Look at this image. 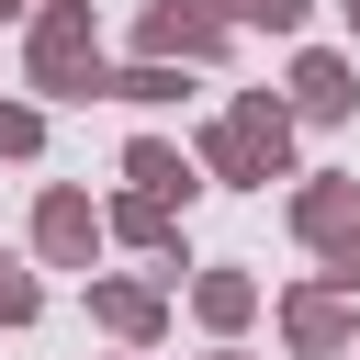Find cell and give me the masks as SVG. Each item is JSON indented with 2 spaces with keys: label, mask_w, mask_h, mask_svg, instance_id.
<instances>
[{
  "label": "cell",
  "mask_w": 360,
  "mask_h": 360,
  "mask_svg": "<svg viewBox=\"0 0 360 360\" xmlns=\"http://www.w3.org/2000/svg\"><path fill=\"white\" fill-rule=\"evenodd\" d=\"M191 158H202L214 191H270V180H292V101H281V90H236V101L191 135Z\"/></svg>",
  "instance_id": "1"
},
{
  "label": "cell",
  "mask_w": 360,
  "mask_h": 360,
  "mask_svg": "<svg viewBox=\"0 0 360 360\" xmlns=\"http://www.w3.org/2000/svg\"><path fill=\"white\" fill-rule=\"evenodd\" d=\"M22 90H34V101H112V68H101V11H90V0H34V34H22Z\"/></svg>",
  "instance_id": "2"
},
{
  "label": "cell",
  "mask_w": 360,
  "mask_h": 360,
  "mask_svg": "<svg viewBox=\"0 0 360 360\" xmlns=\"http://www.w3.org/2000/svg\"><path fill=\"white\" fill-rule=\"evenodd\" d=\"M101 248H112L101 202H90L79 180H45V191H34V259H45V270H79V281H90V259H101Z\"/></svg>",
  "instance_id": "3"
},
{
  "label": "cell",
  "mask_w": 360,
  "mask_h": 360,
  "mask_svg": "<svg viewBox=\"0 0 360 360\" xmlns=\"http://www.w3.org/2000/svg\"><path fill=\"white\" fill-rule=\"evenodd\" d=\"M236 34V0H146L135 22V56H180V68H214Z\"/></svg>",
  "instance_id": "4"
},
{
  "label": "cell",
  "mask_w": 360,
  "mask_h": 360,
  "mask_svg": "<svg viewBox=\"0 0 360 360\" xmlns=\"http://www.w3.org/2000/svg\"><path fill=\"white\" fill-rule=\"evenodd\" d=\"M281 349H292V360H349V349H360V315H349V292H338L326 270L281 292Z\"/></svg>",
  "instance_id": "5"
},
{
  "label": "cell",
  "mask_w": 360,
  "mask_h": 360,
  "mask_svg": "<svg viewBox=\"0 0 360 360\" xmlns=\"http://www.w3.org/2000/svg\"><path fill=\"white\" fill-rule=\"evenodd\" d=\"M90 326L112 349H158L169 338V281H124V270H90Z\"/></svg>",
  "instance_id": "6"
},
{
  "label": "cell",
  "mask_w": 360,
  "mask_h": 360,
  "mask_svg": "<svg viewBox=\"0 0 360 360\" xmlns=\"http://www.w3.org/2000/svg\"><path fill=\"white\" fill-rule=\"evenodd\" d=\"M281 101H292V124H349V112H360V68H349L338 45H304Z\"/></svg>",
  "instance_id": "7"
},
{
  "label": "cell",
  "mask_w": 360,
  "mask_h": 360,
  "mask_svg": "<svg viewBox=\"0 0 360 360\" xmlns=\"http://www.w3.org/2000/svg\"><path fill=\"white\" fill-rule=\"evenodd\" d=\"M360 225V169H315V180H292V236L326 259L338 236Z\"/></svg>",
  "instance_id": "8"
},
{
  "label": "cell",
  "mask_w": 360,
  "mask_h": 360,
  "mask_svg": "<svg viewBox=\"0 0 360 360\" xmlns=\"http://www.w3.org/2000/svg\"><path fill=\"white\" fill-rule=\"evenodd\" d=\"M124 180H135V191H158V202H180V214L214 191V180H202V158H191V146H169V135H135V146H124Z\"/></svg>",
  "instance_id": "9"
},
{
  "label": "cell",
  "mask_w": 360,
  "mask_h": 360,
  "mask_svg": "<svg viewBox=\"0 0 360 360\" xmlns=\"http://www.w3.org/2000/svg\"><path fill=\"white\" fill-rule=\"evenodd\" d=\"M101 225H112V248H146V259H180V202H158V191H112L101 202Z\"/></svg>",
  "instance_id": "10"
},
{
  "label": "cell",
  "mask_w": 360,
  "mask_h": 360,
  "mask_svg": "<svg viewBox=\"0 0 360 360\" xmlns=\"http://www.w3.org/2000/svg\"><path fill=\"white\" fill-rule=\"evenodd\" d=\"M270 292H259V270H236V259H214V270H191V315L214 326V338H236L248 315H259Z\"/></svg>",
  "instance_id": "11"
},
{
  "label": "cell",
  "mask_w": 360,
  "mask_h": 360,
  "mask_svg": "<svg viewBox=\"0 0 360 360\" xmlns=\"http://www.w3.org/2000/svg\"><path fill=\"white\" fill-rule=\"evenodd\" d=\"M180 90H191L180 56H135V68H112V101H135V112H169Z\"/></svg>",
  "instance_id": "12"
},
{
  "label": "cell",
  "mask_w": 360,
  "mask_h": 360,
  "mask_svg": "<svg viewBox=\"0 0 360 360\" xmlns=\"http://www.w3.org/2000/svg\"><path fill=\"white\" fill-rule=\"evenodd\" d=\"M0 158H11V169L45 158V112H34V101H0Z\"/></svg>",
  "instance_id": "13"
},
{
  "label": "cell",
  "mask_w": 360,
  "mask_h": 360,
  "mask_svg": "<svg viewBox=\"0 0 360 360\" xmlns=\"http://www.w3.org/2000/svg\"><path fill=\"white\" fill-rule=\"evenodd\" d=\"M34 315H45V281L22 259H0V326H34Z\"/></svg>",
  "instance_id": "14"
},
{
  "label": "cell",
  "mask_w": 360,
  "mask_h": 360,
  "mask_svg": "<svg viewBox=\"0 0 360 360\" xmlns=\"http://www.w3.org/2000/svg\"><path fill=\"white\" fill-rule=\"evenodd\" d=\"M236 22H259V34H304L315 0H236Z\"/></svg>",
  "instance_id": "15"
},
{
  "label": "cell",
  "mask_w": 360,
  "mask_h": 360,
  "mask_svg": "<svg viewBox=\"0 0 360 360\" xmlns=\"http://www.w3.org/2000/svg\"><path fill=\"white\" fill-rule=\"evenodd\" d=\"M326 281H338V292H360V225H349V236L326 248Z\"/></svg>",
  "instance_id": "16"
},
{
  "label": "cell",
  "mask_w": 360,
  "mask_h": 360,
  "mask_svg": "<svg viewBox=\"0 0 360 360\" xmlns=\"http://www.w3.org/2000/svg\"><path fill=\"white\" fill-rule=\"evenodd\" d=\"M202 360H248V349H236V338H225V349H202Z\"/></svg>",
  "instance_id": "17"
},
{
  "label": "cell",
  "mask_w": 360,
  "mask_h": 360,
  "mask_svg": "<svg viewBox=\"0 0 360 360\" xmlns=\"http://www.w3.org/2000/svg\"><path fill=\"white\" fill-rule=\"evenodd\" d=\"M338 11H349V34H360V0H338Z\"/></svg>",
  "instance_id": "18"
},
{
  "label": "cell",
  "mask_w": 360,
  "mask_h": 360,
  "mask_svg": "<svg viewBox=\"0 0 360 360\" xmlns=\"http://www.w3.org/2000/svg\"><path fill=\"white\" fill-rule=\"evenodd\" d=\"M0 11H34V0H0Z\"/></svg>",
  "instance_id": "19"
},
{
  "label": "cell",
  "mask_w": 360,
  "mask_h": 360,
  "mask_svg": "<svg viewBox=\"0 0 360 360\" xmlns=\"http://www.w3.org/2000/svg\"><path fill=\"white\" fill-rule=\"evenodd\" d=\"M124 360H146V349H124Z\"/></svg>",
  "instance_id": "20"
},
{
  "label": "cell",
  "mask_w": 360,
  "mask_h": 360,
  "mask_svg": "<svg viewBox=\"0 0 360 360\" xmlns=\"http://www.w3.org/2000/svg\"><path fill=\"white\" fill-rule=\"evenodd\" d=\"M349 360H360V349H349Z\"/></svg>",
  "instance_id": "21"
}]
</instances>
